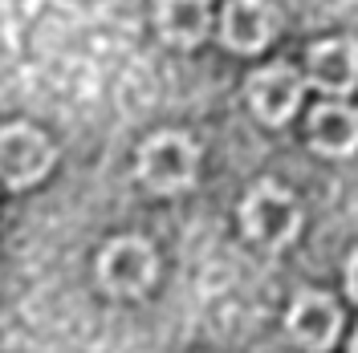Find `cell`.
I'll use <instances>...</instances> for the list:
<instances>
[{
	"label": "cell",
	"mask_w": 358,
	"mask_h": 353,
	"mask_svg": "<svg viewBox=\"0 0 358 353\" xmlns=\"http://www.w3.org/2000/svg\"><path fill=\"white\" fill-rule=\"evenodd\" d=\"M306 82L293 66H265L248 77V106L268 126H285L301 106Z\"/></svg>",
	"instance_id": "cell-5"
},
{
	"label": "cell",
	"mask_w": 358,
	"mask_h": 353,
	"mask_svg": "<svg viewBox=\"0 0 358 353\" xmlns=\"http://www.w3.org/2000/svg\"><path fill=\"white\" fill-rule=\"evenodd\" d=\"M310 82L326 93H350L358 86V45L346 37L310 49Z\"/></svg>",
	"instance_id": "cell-8"
},
{
	"label": "cell",
	"mask_w": 358,
	"mask_h": 353,
	"mask_svg": "<svg viewBox=\"0 0 358 353\" xmlns=\"http://www.w3.org/2000/svg\"><path fill=\"white\" fill-rule=\"evenodd\" d=\"M310 142L317 155L346 158L358 151V110L342 106V102H326L317 106L310 118Z\"/></svg>",
	"instance_id": "cell-10"
},
{
	"label": "cell",
	"mask_w": 358,
	"mask_h": 353,
	"mask_svg": "<svg viewBox=\"0 0 358 353\" xmlns=\"http://www.w3.org/2000/svg\"><path fill=\"white\" fill-rule=\"evenodd\" d=\"M277 24H281V17L268 0H228L220 21L224 45L232 53H257L277 37Z\"/></svg>",
	"instance_id": "cell-7"
},
{
	"label": "cell",
	"mask_w": 358,
	"mask_h": 353,
	"mask_svg": "<svg viewBox=\"0 0 358 353\" xmlns=\"http://www.w3.org/2000/svg\"><path fill=\"white\" fill-rule=\"evenodd\" d=\"M350 353H358V333H355V341H350Z\"/></svg>",
	"instance_id": "cell-12"
},
{
	"label": "cell",
	"mask_w": 358,
	"mask_h": 353,
	"mask_svg": "<svg viewBox=\"0 0 358 353\" xmlns=\"http://www.w3.org/2000/svg\"><path fill=\"white\" fill-rule=\"evenodd\" d=\"M241 223H245V236L252 243H265V248H281L301 232V207L293 191L277 187V183H257L241 203Z\"/></svg>",
	"instance_id": "cell-2"
},
{
	"label": "cell",
	"mask_w": 358,
	"mask_h": 353,
	"mask_svg": "<svg viewBox=\"0 0 358 353\" xmlns=\"http://www.w3.org/2000/svg\"><path fill=\"white\" fill-rule=\"evenodd\" d=\"M346 288H350V296L358 301V252L350 256V264H346Z\"/></svg>",
	"instance_id": "cell-11"
},
{
	"label": "cell",
	"mask_w": 358,
	"mask_h": 353,
	"mask_svg": "<svg viewBox=\"0 0 358 353\" xmlns=\"http://www.w3.org/2000/svg\"><path fill=\"white\" fill-rule=\"evenodd\" d=\"M289 337L310 353H326L342 333V309L326 292H301L289 309Z\"/></svg>",
	"instance_id": "cell-6"
},
{
	"label": "cell",
	"mask_w": 358,
	"mask_h": 353,
	"mask_svg": "<svg viewBox=\"0 0 358 353\" xmlns=\"http://www.w3.org/2000/svg\"><path fill=\"white\" fill-rule=\"evenodd\" d=\"M159 37L176 49H192L208 37L212 24V0H159L155 4Z\"/></svg>",
	"instance_id": "cell-9"
},
{
	"label": "cell",
	"mask_w": 358,
	"mask_h": 353,
	"mask_svg": "<svg viewBox=\"0 0 358 353\" xmlns=\"http://www.w3.org/2000/svg\"><path fill=\"white\" fill-rule=\"evenodd\" d=\"M196 167H200V147H196L192 134L163 130V134H151L138 147V179L159 195H176L183 187H192Z\"/></svg>",
	"instance_id": "cell-1"
},
{
	"label": "cell",
	"mask_w": 358,
	"mask_h": 353,
	"mask_svg": "<svg viewBox=\"0 0 358 353\" xmlns=\"http://www.w3.org/2000/svg\"><path fill=\"white\" fill-rule=\"evenodd\" d=\"M159 256L143 236H118L98 256V280L114 296H138L155 285Z\"/></svg>",
	"instance_id": "cell-3"
},
{
	"label": "cell",
	"mask_w": 358,
	"mask_h": 353,
	"mask_svg": "<svg viewBox=\"0 0 358 353\" xmlns=\"http://www.w3.org/2000/svg\"><path fill=\"white\" fill-rule=\"evenodd\" d=\"M53 167V147L37 126H4L0 130V179L8 187H33Z\"/></svg>",
	"instance_id": "cell-4"
}]
</instances>
